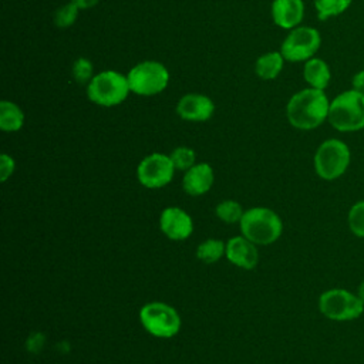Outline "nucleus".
<instances>
[{"label": "nucleus", "instance_id": "21", "mask_svg": "<svg viewBox=\"0 0 364 364\" xmlns=\"http://www.w3.org/2000/svg\"><path fill=\"white\" fill-rule=\"evenodd\" d=\"M215 213L220 220H223L226 223H236V222H240L245 212H243L239 202L232 200V199H226V200H222L216 206Z\"/></svg>", "mask_w": 364, "mask_h": 364}, {"label": "nucleus", "instance_id": "15", "mask_svg": "<svg viewBox=\"0 0 364 364\" xmlns=\"http://www.w3.org/2000/svg\"><path fill=\"white\" fill-rule=\"evenodd\" d=\"M213 169L209 164H195L188 169L182 179V188L188 195L199 196L206 193L213 185Z\"/></svg>", "mask_w": 364, "mask_h": 364}, {"label": "nucleus", "instance_id": "28", "mask_svg": "<svg viewBox=\"0 0 364 364\" xmlns=\"http://www.w3.org/2000/svg\"><path fill=\"white\" fill-rule=\"evenodd\" d=\"M70 1L77 4L80 9H90V7H94L100 0H70Z\"/></svg>", "mask_w": 364, "mask_h": 364}, {"label": "nucleus", "instance_id": "27", "mask_svg": "<svg viewBox=\"0 0 364 364\" xmlns=\"http://www.w3.org/2000/svg\"><path fill=\"white\" fill-rule=\"evenodd\" d=\"M351 85H353V90L355 91H360L364 94V70H360L357 71L353 78H351Z\"/></svg>", "mask_w": 364, "mask_h": 364}, {"label": "nucleus", "instance_id": "2", "mask_svg": "<svg viewBox=\"0 0 364 364\" xmlns=\"http://www.w3.org/2000/svg\"><path fill=\"white\" fill-rule=\"evenodd\" d=\"M330 125L340 132H354L364 128V94L347 90L330 101Z\"/></svg>", "mask_w": 364, "mask_h": 364}, {"label": "nucleus", "instance_id": "11", "mask_svg": "<svg viewBox=\"0 0 364 364\" xmlns=\"http://www.w3.org/2000/svg\"><path fill=\"white\" fill-rule=\"evenodd\" d=\"M159 226L164 235L172 240H183L193 230L192 218L178 206H169L162 210Z\"/></svg>", "mask_w": 364, "mask_h": 364}, {"label": "nucleus", "instance_id": "29", "mask_svg": "<svg viewBox=\"0 0 364 364\" xmlns=\"http://www.w3.org/2000/svg\"><path fill=\"white\" fill-rule=\"evenodd\" d=\"M357 294H358V297L364 301V280L358 284V289H357Z\"/></svg>", "mask_w": 364, "mask_h": 364}, {"label": "nucleus", "instance_id": "3", "mask_svg": "<svg viewBox=\"0 0 364 364\" xmlns=\"http://www.w3.org/2000/svg\"><path fill=\"white\" fill-rule=\"evenodd\" d=\"M239 223L243 236L255 245H270L276 242L283 232L282 219L269 208H252L245 210Z\"/></svg>", "mask_w": 364, "mask_h": 364}, {"label": "nucleus", "instance_id": "10", "mask_svg": "<svg viewBox=\"0 0 364 364\" xmlns=\"http://www.w3.org/2000/svg\"><path fill=\"white\" fill-rule=\"evenodd\" d=\"M173 171H175V166L169 155L155 152L145 156L139 162L136 168V176L144 186L149 189H156L171 182L173 176Z\"/></svg>", "mask_w": 364, "mask_h": 364}, {"label": "nucleus", "instance_id": "8", "mask_svg": "<svg viewBox=\"0 0 364 364\" xmlns=\"http://www.w3.org/2000/svg\"><path fill=\"white\" fill-rule=\"evenodd\" d=\"M139 320L144 328L159 338L173 337L181 328L178 311L162 301H152L139 310Z\"/></svg>", "mask_w": 364, "mask_h": 364}, {"label": "nucleus", "instance_id": "25", "mask_svg": "<svg viewBox=\"0 0 364 364\" xmlns=\"http://www.w3.org/2000/svg\"><path fill=\"white\" fill-rule=\"evenodd\" d=\"M71 73H73V77H74L77 84H88L94 77V74H92L94 73V65L88 58L78 57L73 63Z\"/></svg>", "mask_w": 364, "mask_h": 364}, {"label": "nucleus", "instance_id": "9", "mask_svg": "<svg viewBox=\"0 0 364 364\" xmlns=\"http://www.w3.org/2000/svg\"><path fill=\"white\" fill-rule=\"evenodd\" d=\"M321 36L318 30L309 26H297L290 30L282 43L280 53L286 61H307L318 51Z\"/></svg>", "mask_w": 364, "mask_h": 364}, {"label": "nucleus", "instance_id": "23", "mask_svg": "<svg viewBox=\"0 0 364 364\" xmlns=\"http://www.w3.org/2000/svg\"><path fill=\"white\" fill-rule=\"evenodd\" d=\"M80 10L81 9L77 4H74L73 1L58 7L54 11V24L60 28H67V27L73 26L78 17Z\"/></svg>", "mask_w": 364, "mask_h": 364}, {"label": "nucleus", "instance_id": "14", "mask_svg": "<svg viewBox=\"0 0 364 364\" xmlns=\"http://www.w3.org/2000/svg\"><path fill=\"white\" fill-rule=\"evenodd\" d=\"M303 16V0H273L272 17L276 26L286 30H291L301 23Z\"/></svg>", "mask_w": 364, "mask_h": 364}, {"label": "nucleus", "instance_id": "20", "mask_svg": "<svg viewBox=\"0 0 364 364\" xmlns=\"http://www.w3.org/2000/svg\"><path fill=\"white\" fill-rule=\"evenodd\" d=\"M353 0H313V4L320 20H327L334 16L343 14Z\"/></svg>", "mask_w": 364, "mask_h": 364}, {"label": "nucleus", "instance_id": "1", "mask_svg": "<svg viewBox=\"0 0 364 364\" xmlns=\"http://www.w3.org/2000/svg\"><path fill=\"white\" fill-rule=\"evenodd\" d=\"M328 109L330 101L324 90L309 87L290 97L286 105V115L291 127L310 131L328 118Z\"/></svg>", "mask_w": 364, "mask_h": 364}, {"label": "nucleus", "instance_id": "13", "mask_svg": "<svg viewBox=\"0 0 364 364\" xmlns=\"http://www.w3.org/2000/svg\"><path fill=\"white\" fill-rule=\"evenodd\" d=\"M225 256L237 267L250 270L256 267L259 255L253 242L245 236H235L228 240Z\"/></svg>", "mask_w": 364, "mask_h": 364}, {"label": "nucleus", "instance_id": "18", "mask_svg": "<svg viewBox=\"0 0 364 364\" xmlns=\"http://www.w3.org/2000/svg\"><path fill=\"white\" fill-rule=\"evenodd\" d=\"M24 124V114L21 108L11 102L3 100L0 102V128L6 132L18 131Z\"/></svg>", "mask_w": 364, "mask_h": 364}, {"label": "nucleus", "instance_id": "17", "mask_svg": "<svg viewBox=\"0 0 364 364\" xmlns=\"http://www.w3.org/2000/svg\"><path fill=\"white\" fill-rule=\"evenodd\" d=\"M284 61L280 51H269L256 60L255 71L262 80H274L280 74Z\"/></svg>", "mask_w": 364, "mask_h": 364}, {"label": "nucleus", "instance_id": "16", "mask_svg": "<svg viewBox=\"0 0 364 364\" xmlns=\"http://www.w3.org/2000/svg\"><path fill=\"white\" fill-rule=\"evenodd\" d=\"M303 78L311 87L317 90H326L331 80V73L328 64L317 57H311L304 61Z\"/></svg>", "mask_w": 364, "mask_h": 364}, {"label": "nucleus", "instance_id": "12", "mask_svg": "<svg viewBox=\"0 0 364 364\" xmlns=\"http://www.w3.org/2000/svg\"><path fill=\"white\" fill-rule=\"evenodd\" d=\"M215 112L213 101L198 92L185 94L176 104V114L185 121H208Z\"/></svg>", "mask_w": 364, "mask_h": 364}, {"label": "nucleus", "instance_id": "4", "mask_svg": "<svg viewBox=\"0 0 364 364\" xmlns=\"http://www.w3.org/2000/svg\"><path fill=\"white\" fill-rule=\"evenodd\" d=\"M131 92L127 75L105 70L92 77L87 84V97L91 102L101 107H114L125 101Z\"/></svg>", "mask_w": 364, "mask_h": 364}, {"label": "nucleus", "instance_id": "26", "mask_svg": "<svg viewBox=\"0 0 364 364\" xmlns=\"http://www.w3.org/2000/svg\"><path fill=\"white\" fill-rule=\"evenodd\" d=\"M14 171V159L7 154L0 155V181L6 182Z\"/></svg>", "mask_w": 364, "mask_h": 364}, {"label": "nucleus", "instance_id": "5", "mask_svg": "<svg viewBox=\"0 0 364 364\" xmlns=\"http://www.w3.org/2000/svg\"><path fill=\"white\" fill-rule=\"evenodd\" d=\"M351 159L350 148L337 138L323 141L314 154L316 173L324 181L340 178L348 168Z\"/></svg>", "mask_w": 364, "mask_h": 364}, {"label": "nucleus", "instance_id": "24", "mask_svg": "<svg viewBox=\"0 0 364 364\" xmlns=\"http://www.w3.org/2000/svg\"><path fill=\"white\" fill-rule=\"evenodd\" d=\"M169 158H171L175 169L186 172L188 169H191L195 165L196 155H195V151L188 146H178L171 152Z\"/></svg>", "mask_w": 364, "mask_h": 364}, {"label": "nucleus", "instance_id": "6", "mask_svg": "<svg viewBox=\"0 0 364 364\" xmlns=\"http://www.w3.org/2000/svg\"><path fill=\"white\" fill-rule=\"evenodd\" d=\"M131 92L142 97H152L162 92L169 82L168 68L154 60L141 61L127 74Z\"/></svg>", "mask_w": 364, "mask_h": 364}, {"label": "nucleus", "instance_id": "19", "mask_svg": "<svg viewBox=\"0 0 364 364\" xmlns=\"http://www.w3.org/2000/svg\"><path fill=\"white\" fill-rule=\"evenodd\" d=\"M226 243L219 239H208L202 242L196 249V256L205 263H215L222 256H225Z\"/></svg>", "mask_w": 364, "mask_h": 364}, {"label": "nucleus", "instance_id": "7", "mask_svg": "<svg viewBox=\"0 0 364 364\" xmlns=\"http://www.w3.org/2000/svg\"><path fill=\"white\" fill-rule=\"evenodd\" d=\"M318 309L330 320L348 321L358 318L364 313V301L346 289H330L320 294Z\"/></svg>", "mask_w": 364, "mask_h": 364}, {"label": "nucleus", "instance_id": "22", "mask_svg": "<svg viewBox=\"0 0 364 364\" xmlns=\"http://www.w3.org/2000/svg\"><path fill=\"white\" fill-rule=\"evenodd\" d=\"M347 223L354 236L364 237V200H358L350 208Z\"/></svg>", "mask_w": 364, "mask_h": 364}]
</instances>
